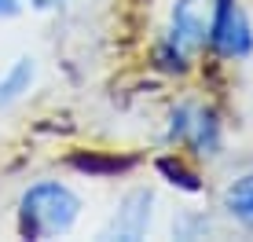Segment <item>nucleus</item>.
<instances>
[{
    "label": "nucleus",
    "mask_w": 253,
    "mask_h": 242,
    "mask_svg": "<svg viewBox=\"0 0 253 242\" xmlns=\"http://www.w3.org/2000/svg\"><path fill=\"white\" fill-rule=\"evenodd\" d=\"M224 209L235 224H242L246 231H253V172L239 176L235 184L224 191Z\"/></svg>",
    "instance_id": "obj_7"
},
{
    "label": "nucleus",
    "mask_w": 253,
    "mask_h": 242,
    "mask_svg": "<svg viewBox=\"0 0 253 242\" xmlns=\"http://www.w3.org/2000/svg\"><path fill=\"white\" fill-rule=\"evenodd\" d=\"M33 59H19L4 77H0V107H11L15 99H22L33 84Z\"/></svg>",
    "instance_id": "obj_8"
},
{
    "label": "nucleus",
    "mask_w": 253,
    "mask_h": 242,
    "mask_svg": "<svg viewBox=\"0 0 253 242\" xmlns=\"http://www.w3.org/2000/svg\"><path fill=\"white\" fill-rule=\"evenodd\" d=\"M30 4H33V7H41V11H44V7H55L59 0H30Z\"/></svg>",
    "instance_id": "obj_11"
},
{
    "label": "nucleus",
    "mask_w": 253,
    "mask_h": 242,
    "mask_svg": "<svg viewBox=\"0 0 253 242\" xmlns=\"http://www.w3.org/2000/svg\"><path fill=\"white\" fill-rule=\"evenodd\" d=\"M209 48L224 59H242L253 51V30L250 19L235 0H216L213 4V22H209Z\"/></svg>",
    "instance_id": "obj_2"
},
{
    "label": "nucleus",
    "mask_w": 253,
    "mask_h": 242,
    "mask_svg": "<svg viewBox=\"0 0 253 242\" xmlns=\"http://www.w3.org/2000/svg\"><path fill=\"white\" fill-rule=\"evenodd\" d=\"M77 213H81V198L66 184L44 180V184H33L22 195L19 231L26 239H55V235H66L77 224Z\"/></svg>",
    "instance_id": "obj_1"
},
{
    "label": "nucleus",
    "mask_w": 253,
    "mask_h": 242,
    "mask_svg": "<svg viewBox=\"0 0 253 242\" xmlns=\"http://www.w3.org/2000/svg\"><path fill=\"white\" fill-rule=\"evenodd\" d=\"M151 202H154V195L143 191V187L128 191L125 198H121V209L114 213L107 235H114V239H139L147 231V224H151Z\"/></svg>",
    "instance_id": "obj_5"
},
{
    "label": "nucleus",
    "mask_w": 253,
    "mask_h": 242,
    "mask_svg": "<svg viewBox=\"0 0 253 242\" xmlns=\"http://www.w3.org/2000/svg\"><path fill=\"white\" fill-rule=\"evenodd\" d=\"M213 4L216 0H176L172 26H169V44H176L184 55L195 48H206L209 22H213Z\"/></svg>",
    "instance_id": "obj_4"
},
{
    "label": "nucleus",
    "mask_w": 253,
    "mask_h": 242,
    "mask_svg": "<svg viewBox=\"0 0 253 242\" xmlns=\"http://www.w3.org/2000/svg\"><path fill=\"white\" fill-rule=\"evenodd\" d=\"M158 172L165 180H169L172 187H180V191H202V176H198L195 169H187L180 158H172V154H165V158H158Z\"/></svg>",
    "instance_id": "obj_9"
},
{
    "label": "nucleus",
    "mask_w": 253,
    "mask_h": 242,
    "mask_svg": "<svg viewBox=\"0 0 253 242\" xmlns=\"http://www.w3.org/2000/svg\"><path fill=\"white\" fill-rule=\"evenodd\" d=\"M169 140L187 143L191 151H198V154H216V151H220V121H216L213 110L184 103V107L172 110Z\"/></svg>",
    "instance_id": "obj_3"
},
{
    "label": "nucleus",
    "mask_w": 253,
    "mask_h": 242,
    "mask_svg": "<svg viewBox=\"0 0 253 242\" xmlns=\"http://www.w3.org/2000/svg\"><path fill=\"white\" fill-rule=\"evenodd\" d=\"M22 11V0H0V19H15Z\"/></svg>",
    "instance_id": "obj_10"
},
{
    "label": "nucleus",
    "mask_w": 253,
    "mask_h": 242,
    "mask_svg": "<svg viewBox=\"0 0 253 242\" xmlns=\"http://www.w3.org/2000/svg\"><path fill=\"white\" fill-rule=\"evenodd\" d=\"M70 165L88 176H118L136 165V158H121V154H103V151H77L70 154Z\"/></svg>",
    "instance_id": "obj_6"
}]
</instances>
